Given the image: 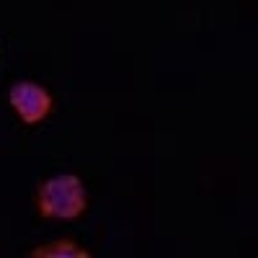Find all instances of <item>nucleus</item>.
<instances>
[{
	"label": "nucleus",
	"mask_w": 258,
	"mask_h": 258,
	"mask_svg": "<svg viewBox=\"0 0 258 258\" xmlns=\"http://www.w3.org/2000/svg\"><path fill=\"white\" fill-rule=\"evenodd\" d=\"M88 199L78 176H54L39 191V212L52 220H75L85 212Z\"/></svg>",
	"instance_id": "nucleus-1"
},
{
	"label": "nucleus",
	"mask_w": 258,
	"mask_h": 258,
	"mask_svg": "<svg viewBox=\"0 0 258 258\" xmlns=\"http://www.w3.org/2000/svg\"><path fill=\"white\" fill-rule=\"evenodd\" d=\"M11 106H13V111L24 119L26 124H39V121H44L52 111V96L41 88V85L36 83H29V80H21L16 83L11 93Z\"/></svg>",
	"instance_id": "nucleus-2"
},
{
	"label": "nucleus",
	"mask_w": 258,
	"mask_h": 258,
	"mask_svg": "<svg viewBox=\"0 0 258 258\" xmlns=\"http://www.w3.org/2000/svg\"><path fill=\"white\" fill-rule=\"evenodd\" d=\"M31 258H91V253L83 250L73 240H57V243L39 245L36 250H31Z\"/></svg>",
	"instance_id": "nucleus-3"
}]
</instances>
